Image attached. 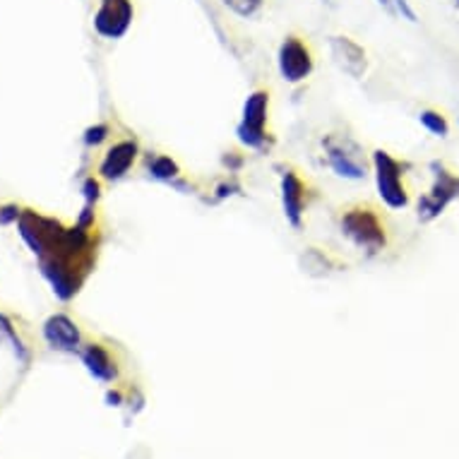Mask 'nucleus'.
Listing matches in <instances>:
<instances>
[{
    "label": "nucleus",
    "instance_id": "obj_1",
    "mask_svg": "<svg viewBox=\"0 0 459 459\" xmlns=\"http://www.w3.org/2000/svg\"><path fill=\"white\" fill-rule=\"evenodd\" d=\"M339 226L353 246L361 248L366 253H380L390 243V229H387L385 217L377 207L368 202H356L342 210Z\"/></svg>",
    "mask_w": 459,
    "mask_h": 459
},
{
    "label": "nucleus",
    "instance_id": "obj_2",
    "mask_svg": "<svg viewBox=\"0 0 459 459\" xmlns=\"http://www.w3.org/2000/svg\"><path fill=\"white\" fill-rule=\"evenodd\" d=\"M373 166H376V181L380 197L390 210H404L409 205V190L404 186V164L394 159L385 149H377L373 154Z\"/></svg>",
    "mask_w": 459,
    "mask_h": 459
},
{
    "label": "nucleus",
    "instance_id": "obj_3",
    "mask_svg": "<svg viewBox=\"0 0 459 459\" xmlns=\"http://www.w3.org/2000/svg\"><path fill=\"white\" fill-rule=\"evenodd\" d=\"M267 121H270V91H253L243 107V121L238 125V138L243 139L248 147L263 149L270 138Z\"/></svg>",
    "mask_w": 459,
    "mask_h": 459
},
{
    "label": "nucleus",
    "instance_id": "obj_4",
    "mask_svg": "<svg viewBox=\"0 0 459 459\" xmlns=\"http://www.w3.org/2000/svg\"><path fill=\"white\" fill-rule=\"evenodd\" d=\"M325 152H328L329 169L342 176V178H353L359 181L366 176V159H363V149L353 142L349 135H329L325 142Z\"/></svg>",
    "mask_w": 459,
    "mask_h": 459
},
{
    "label": "nucleus",
    "instance_id": "obj_5",
    "mask_svg": "<svg viewBox=\"0 0 459 459\" xmlns=\"http://www.w3.org/2000/svg\"><path fill=\"white\" fill-rule=\"evenodd\" d=\"M435 181L433 188L428 190L426 195L418 200V217L423 222H431L435 217H440L445 212V207L455 202L459 197V176L447 171L443 164L433 162Z\"/></svg>",
    "mask_w": 459,
    "mask_h": 459
},
{
    "label": "nucleus",
    "instance_id": "obj_6",
    "mask_svg": "<svg viewBox=\"0 0 459 459\" xmlns=\"http://www.w3.org/2000/svg\"><path fill=\"white\" fill-rule=\"evenodd\" d=\"M315 67V58H313L311 44L301 39V36H287L281 46H279V73L291 84H298L308 80Z\"/></svg>",
    "mask_w": 459,
    "mask_h": 459
},
{
    "label": "nucleus",
    "instance_id": "obj_7",
    "mask_svg": "<svg viewBox=\"0 0 459 459\" xmlns=\"http://www.w3.org/2000/svg\"><path fill=\"white\" fill-rule=\"evenodd\" d=\"M132 17H135L132 0H101L94 15V29L104 39H121L131 29Z\"/></svg>",
    "mask_w": 459,
    "mask_h": 459
},
{
    "label": "nucleus",
    "instance_id": "obj_8",
    "mask_svg": "<svg viewBox=\"0 0 459 459\" xmlns=\"http://www.w3.org/2000/svg\"><path fill=\"white\" fill-rule=\"evenodd\" d=\"M281 200H284V214L291 226L301 229L305 207H308V183L294 169L281 173Z\"/></svg>",
    "mask_w": 459,
    "mask_h": 459
},
{
    "label": "nucleus",
    "instance_id": "obj_9",
    "mask_svg": "<svg viewBox=\"0 0 459 459\" xmlns=\"http://www.w3.org/2000/svg\"><path fill=\"white\" fill-rule=\"evenodd\" d=\"M135 159H138V142L135 139H121L107 152L104 162L99 166V173L107 181H118V178H123L125 173L131 171Z\"/></svg>",
    "mask_w": 459,
    "mask_h": 459
},
{
    "label": "nucleus",
    "instance_id": "obj_10",
    "mask_svg": "<svg viewBox=\"0 0 459 459\" xmlns=\"http://www.w3.org/2000/svg\"><path fill=\"white\" fill-rule=\"evenodd\" d=\"M332 56H335L336 66L352 77H361L366 73V51L349 36H335L332 39Z\"/></svg>",
    "mask_w": 459,
    "mask_h": 459
},
{
    "label": "nucleus",
    "instance_id": "obj_11",
    "mask_svg": "<svg viewBox=\"0 0 459 459\" xmlns=\"http://www.w3.org/2000/svg\"><path fill=\"white\" fill-rule=\"evenodd\" d=\"M44 332H46V339H49L56 349H75V346L80 344V329H77V325H75L70 318H66V315L51 318V321L46 322Z\"/></svg>",
    "mask_w": 459,
    "mask_h": 459
},
{
    "label": "nucleus",
    "instance_id": "obj_12",
    "mask_svg": "<svg viewBox=\"0 0 459 459\" xmlns=\"http://www.w3.org/2000/svg\"><path fill=\"white\" fill-rule=\"evenodd\" d=\"M84 363L90 366V370L101 380H114L115 377V361L107 346L90 344L84 349Z\"/></svg>",
    "mask_w": 459,
    "mask_h": 459
},
{
    "label": "nucleus",
    "instance_id": "obj_13",
    "mask_svg": "<svg viewBox=\"0 0 459 459\" xmlns=\"http://www.w3.org/2000/svg\"><path fill=\"white\" fill-rule=\"evenodd\" d=\"M418 121H421V125H423L428 132H433L438 138H445V135L450 132V125L445 121V115L438 114V111H431V108L418 115Z\"/></svg>",
    "mask_w": 459,
    "mask_h": 459
},
{
    "label": "nucleus",
    "instance_id": "obj_14",
    "mask_svg": "<svg viewBox=\"0 0 459 459\" xmlns=\"http://www.w3.org/2000/svg\"><path fill=\"white\" fill-rule=\"evenodd\" d=\"M149 171H152V176H156V178L169 181V178H173V176L178 173V166H176V162H173L171 156L162 154V156H156L154 162H152Z\"/></svg>",
    "mask_w": 459,
    "mask_h": 459
},
{
    "label": "nucleus",
    "instance_id": "obj_15",
    "mask_svg": "<svg viewBox=\"0 0 459 459\" xmlns=\"http://www.w3.org/2000/svg\"><path fill=\"white\" fill-rule=\"evenodd\" d=\"M224 5L233 10L238 17H253L263 10L265 0H224Z\"/></svg>",
    "mask_w": 459,
    "mask_h": 459
},
{
    "label": "nucleus",
    "instance_id": "obj_16",
    "mask_svg": "<svg viewBox=\"0 0 459 459\" xmlns=\"http://www.w3.org/2000/svg\"><path fill=\"white\" fill-rule=\"evenodd\" d=\"M383 8L390 12V15H402L404 20H409V22H416V12L411 10L409 0H377Z\"/></svg>",
    "mask_w": 459,
    "mask_h": 459
},
{
    "label": "nucleus",
    "instance_id": "obj_17",
    "mask_svg": "<svg viewBox=\"0 0 459 459\" xmlns=\"http://www.w3.org/2000/svg\"><path fill=\"white\" fill-rule=\"evenodd\" d=\"M107 132H108L107 125H99V128H91V131L87 132V142H90V145H99L101 139L107 138Z\"/></svg>",
    "mask_w": 459,
    "mask_h": 459
},
{
    "label": "nucleus",
    "instance_id": "obj_18",
    "mask_svg": "<svg viewBox=\"0 0 459 459\" xmlns=\"http://www.w3.org/2000/svg\"><path fill=\"white\" fill-rule=\"evenodd\" d=\"M452 3H455V5H459V0H452Z\"/></svg>",
    "mask_w": 459,
    "mask_h": 459
}]
</instances>
